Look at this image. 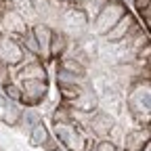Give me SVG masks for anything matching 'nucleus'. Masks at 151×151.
Masks as SVG:
<instances>
[{"label":"nucleus","mask_w":151,"mask_h":151,"mask_svg":"<svg viewBox=\"0 0 151 151\" xmlns=\"http://www.w3.org/2000/svg\"><path fill=\"white\" fill-rule=\"evenodd\" d=\"M126 13V6L122 4V0H109V2L99 11V15L92 19L94 23V34L105 36L113 25L120 21V17Z\"/></svg>","instance_id":"f257e3e1"},{"label":"nucleus","mask_w":151,"mask_h":151,"mask_svg":"<svg viewBox=\"0 0 151 151\" xmlns=\"http://www.w3.org/2000/svg\"><path fill=\"white\" fill-rule=\"evenodd\" d=\"M17 84L21 88L19 103L27 107H36L38 103H42L48 92V80H19Z\"/></svg>","instance_id":"f03ea898"},{"label":"nucleus","mask_w":151,"mask_h":151,"mask_svg":"<svg viewBox=\"0 0 151 151\" xmlns=\"http://www.w3.org/2000/svg\"><path fill=\"white\" fill-rule=\"evenodd\" d=\"M149 143V128H137L130 130L124 137V151H143Z\"/></svg>","instance_id":"7ed1b4c3"},{"label":"nucleus","mask_w":151,"mask_h":151,"mask_svg":"<svg viewBox=\"0 0 151 151\" xmlns=\"http://www.w3.org/2000/svg\"><path fill=\"white\" fill-rule=\"evenodd\" d=\"M15 67L19 69V78L21 80H46V67L42 65V61L19 63Z\"/></svg>","instance_id":"20e7f679"},{"label":"nucleus","mask_w":151,"mask_h":151,"mask_svg":"<svg viewBox=\"0 0 151 151\" xmlns=\"http://www.w3.org/2000/svg\"><path fill=\"white\" fill-rule=\"evenodd\" d=\"M34 36H36V40L38 44H40V57L44 61H50V57H48V44H50V36H52V27L46 25V23H38L32 27Z\"/></svg>","instance_id":"39448f33"},{"label":"nucleus","mask_w":151,"mask_h":151,"mask_svg":"<svg viewBox=\"0 0 151 151\" xmlns=\"http://www.w3.org/2000/svg\"><path fill=\"white\" fill-rule=\"evenodd\" d=\"M132 23H134V17H132V13L126 11V13L120 17V21H118L116 25H113V27L105 34V38H107L109 42H118V40H122V38L126 36V32L130 29Z\"/></svg>","instance_id":"423d86ee"},{"label":"nucleus","mask_w":151,"mask_h":151,"mask_svg":"<svg viewBox=\"0 0 151 151\" xmlns=\"http://www.w3.org/2000/svg\"><path fill=\"white\" fill-rule=\"evenodd\" d=\"M97 105H99V101H97V97H94L92 92H88V90H84L78 99H73L71 103H67L65 107H69V109H76V111H80V113H92V109H97Z\"/></svg>","instance_id":"0eeeda50"},{"label":"nucleus","mask_w":151,"mask_h":151,"mask_svg":"<svg viewBox=\"0 0 151 151\" xmlns=\"http://www.w3.org/2000/svg\"><path fill=\"white\" fill-rule=\"evenodd\" d=\"M67 48V38L63 32H55L52 29V36H50V44H48V57H50V61L55 59H59V57L65 52Z\"/></svg>","instance_id":"6e6552de"},{"label":"nucleus","mask_w":151,"mask_h":151,"mask_svg":"<svg viewBox=\"0 0 151 151\" xmlns=\"http://www.w3.org/2000/svg\"><path fill=\"white\" fill-rule=\"evenodd\" d=\"M111 126H113V122H111L109 116H105V113H97L94 118H90V130H92L97 137H105V134H109Z\"/></svg>","instance_id":"1a4fd4ad"},{"label":"nucleus","mask_w":151,"mask_h":151,"mask_svg":"<svg viewBox=\"0 0 151 151\" xmlns=\"http://www.w3.org/2000/svg\"><path fill=\"white\" fill-rule=\"evenodd\" d=\"M59 90H61V105H67L84 92V84H59Z\"/></svg>","instance_id":"9d476101"},{"label":"nucleus","mask_w":151,"mask_h":151,"mask_svg":"<svg viewBox=\"0 0 151 151\" xmlns=\"http://www.w3.org/2000/svg\"><path fill=\"white\" fill-rule=\"evenodd\" d=\"M107 2H109V0H84V2L80 4V11L84 13L86 21H92V19L99 15V11H101Z\"/></svg>","instance_id":"9b49d317"},{"label":"nucleus","mask_w":151,"mask_h":151,"mask_svg":"<svg viewBox=\"0 0 151 151\" xmlns=\"http://www.w3.org/2000/svg\"><path fill=\"white\" fill-rule=\"evenodd\" d=\"M21 48L23 50H27V52H32V55H36L38 59H40V44H38V40H36V36H34V32H32V27H27L25 29V34L21 36Z\"/></svg>","instance_id":"f8f14e48"},{"label":"nucleus","mask_w":151,"mask_h":151,"mask_svg":"<svg viewBox=\"0 0 151 151\" xmlns=\"http://www.w3.org/2000/svg\"><path fill=\"white\" fill-rule=\"evenodd\" d=\"M48 137H50V132H48V128L42 124V120L38 122V124H34V126H32V132H29V143H32L34 147H40Z\"/></svg>","instance_id":"ddd939ff"},{"label":"nucleus","mask_w":151,"mask_h":151,"mask_svg":"<svg viewBox=\"0 0 151 151\" xmlns=\"http://www.w3.org/2000/svg\"><path fill=\"white\" fill-rule=\"evenodd\" d=\"M86 78H80L71 71H65L61 67H57V84H84Z\"/></svg>","instance_id":"4468645a"},{"label":"nucleus","mask_w":151,"mask_h":151,"mask_svg":"<svg viewBox=\"0 0 151 151\" xmlns=\"http://www.w3.org/2000/svg\"><path fill=\"white\" fill-rule=\"evenodd\" d=\"M147 44H149V36H147V32H143V29H141V32H139V34L132 38L130 42H128L126 50H130L132 55H137V52H139L143 46H147Z\"/></svg>","instance_id":"2eb2a0df"},{"label":"nucleus","mask_w":151,"mask_h":151,"mask_svg":"<svg viewBox=\"0 0 151 151\" xmlns=\"http://www.w3.org/2000/svg\"><path fill=\"white\" fill-rule=\"evenodd\" d=\"M21 116H23V109H19L17 105H6V113H4V124H9V126H17L19 122H21Z\"/></svg>","instance_id":"dca6fc26"},{"label":"nucleus","mask_w":151,"mask_h":151,"mask_svg":"<svg viewBox=\"0 0 151 151\" xmlns=\"http://www.w3.org/2000/svg\"><path fill=\"white\" fill-rule=\"evenodd\" d=\"M57 67H61V69H65V71H71V73H76V76H80V78H86V67H82L76 59H63Z\"/></svg>","instance_id":"f3484780"},{"label":"nucleus","mask_w":151,"mask_h":151,"mask_svg":"<svg viewBox=\"0 0 151 151\" xmlns=\"http://www.w3.org/2000/svg\"><path fill=\"white\" fill-rule=\"evenodd\" d=\"M2 90H4V97H6L9 101L19 103V99H21V88H19V84H17L15 80H11L6 86H2Z\"/></svg>","instance_id":"a211bd4d"},{"label":"nucleus","mask_w":151,"mask_h":151,"mask_svg":"<svg viewBox=\"0 0 151 151\" xmlns=\"http://www.w3.org/2000/svg\"><path fill=\"white\" fill-rule=\"evenodd\" d=\"M21 120H25V122H27V124H32V126L40 122V118H38V113H36V111H27V109H25V113L21 116Z\"/></svg>","instance_id":"6ab92c4d"},{"label":"nucleus","mask_w":151,"mask_h":151,"mask_svg":"<svg viewBox=\"0 0 151 151\" xmlns=\"http://www.w3.org/2000/svg\"><path fill=\"white\" fill-rule=\"evenodd\" d=\"M40 147H42V149H46V151H55V149H59V141L52 139V137H48V139H46Z\"/></svg>","instance_id":"aec40b11"},{"label":"nucleus","mask_w":151,"mask_h":151,"mask_svg":"<svg viewBox=\"0 0 151 151\" xmlns=\"http://www.w3.org/2000/svg\"><path fill=\"white\" fill-rule=\"evenodd\" d=\"M11 80H13V78H11V71H9V67L0 69V88H2V86H6Z\"/></svg>","instance_id":"412c9836"},{"label":"nucleus","mask_w":151,"mask_h":151,"mask_svg":"<svg viewBox=\"0 0 151 151\" xmlns=\"http://www.w3.org/2000/svg\"><path fill=\"white\" fill-rule=\"evenodd\" d=\"M6 105H9V99L4 94H0V122L4 120V113H6Z\"/></svg>","instance_id":"4be33fe9"},{"label":"nucleus","mask_w":151,"mask_h":151,"mask_svg":"<svg viewBox=\"0 0 151 151\" xmlns=\"http://www.w3.org/2000/svg\"><path fill=\"white\" fill-rule=\"evenodd\" d=\"M134 4H137V9H139V11H143V9H147V6H149V0H134Z\"/></svg>","instance_id":"5701e85b"},{"label":"nucleus","mask_w":151,"mask_h":151,"mask_svg":"<svg viewBox=\"0 0 151 151\" xmlns=\"http://www.w3.org/2000/svg\"><path fill=\"white\" fill-rule=\"evenodd\" d=\"M67 2H69L71 6H80V4L84 2V0H67Z\"/></svg>","instance_id":"b1692460"},{"label":"nucleus","mask_w":151,"mask_h":151,"mask_svg":"<svg viewBox=\"0 0 151 151\" xmlns=\"http://www.w3.org/2000/svg\"><path fill=\"white\" fill-rule=\"evenodd\" d=\"M4 67H9V65H6V63H4L2 59H0V69H4Z\"/></svg>","instance_id":"393cba45"},{"label":"nucleus","mask_w":151,"mask_h":151,"mask_svg":"<svg viewBox=\"0 0 151 151\" xmlns=\"http://www.w3.org/2000/svg\"><path fill=\"white\" fill-rule=\"evenodd\" d=\"M48 2H50V4H59V2H61V0H48Z\"/></svg>","instance_id":"a878e982"},{"label":"nucleus","mask_w":151,"mask_h":151,"mask_svg":"<svg viewBox=\"0 0 151 151\" xmlns=\"http://www.w3.org/2000/svg\"><path fill=\"white\" fill-rule=\"evenodd\" d=\"M0 38H2V29H0Z\"/></svg>","instance_id":"bb28decb"},{"label":"nucleus","mask_w":151,"mask_h":151,"mask_svg":"<svg viewBox=\"0 0 151 151\" xmlns=\"http://www.w3.org/2000/svg\"><path fill=\"white\" fill-rule=\"evenodd\" d=\"M55 151H61V149H55Z\"/></svg>","instance_id":"cd10ccee"},{"label":"nucleus","mask_w":151,"mask_h":151,"mask_svg":"<svg viewBox=\"0 0 151 151\" xmlns=\"http://www.w3.org/2000/svg\"><path fill=\"white\" fill-rule=\"evenodd\" d=\"M0 151H4V149H0Z\"/></svg>","instance_id":"c85d7f7f"}]
</instances>
